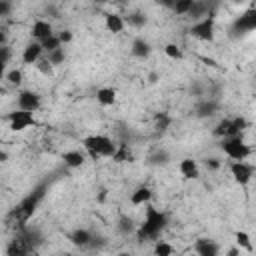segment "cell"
I'll list each match as a JSON object with an SVG mask.
<instances>
[{"label": "cell", "mask_w": 256, "mask_h": 256, "mask_svg": "<svg viewBox=\"0 0 256 256\" xmlns=\"http://www.w3.org/2000/svg\"><path fill=\"white\" fill-rule=\"evenodd\" d=\"M62 160H64V164L68 168H80L86 158H84V154L80 150H68V152L62 154Z\"/></svg>", "instance_id": "20"}, {"label": "cell", "mask_w": 256, "mask_h": 256, "mask_svg": "<svg viewBox=\"0 0 256 256\" xmlns=\"http://www.w3.org/2000/svg\"><path fill=\"white\" fill-rule=\"evenodd\" d=\"M254 28H256V10H254V8H250V10H248V12H244L240 18H236V20H234V24H232L230 32H232V36H236V34L250 32V30H254Z\"/></svg>", "instance_id": "7"}, {"label": "cell", "mask_w": 256, "mask_h": 256, "mask_svg": "<svg viewBox=\"0 0 256 256\" xmlns=\"http://www.w3.org/2000/svg\"><path fill=\"white\" fill-rule=\"evenodd\" d=\"M36 66H38V70H40L42 74H52V64L46 60V56H42V58L36 62Z\"/></svg>", "instance_id": "37"}, {"label": "cell", "mask_w": 256, "mask_h": 256, "mask_svg": "<svg viewBox=\"0 0 256 256\" xmlns=\"http://www.w3.org/2000/svg\"><path fill=\"white\" fill-rule=\"evenodd\" d=\"M30 252L34 250H30L28 244L18 234H14V238L6 244V256H30Z\"/></svg>", "instance_id": "11"}, {"label": "cell", "mask_w": 256, "mask_h": 256, "mask_svg": "<svg viewBox=\"0 0 256 256\" xmlns=\"http://www.w3.org/2000/svg\"><path fill=\"white\" fill-rule=\"evenodd\" d=\"M130 52H132V56H136V58H148L150 52H152V46H150V42L144 40V38H134Z\"/></svg>", "instance_id": "17"}, {"label": "cell", "mask_w": 256, "mask_h": 256, "mask_svg": "<svg viewBox=\"0 0 256 256\" xmlns=\"http://www.w3.org/2000/svg\"><path fill=\"white\" fill-rule=\"evenodd\" d=\"M126 22H128L130 26H134V28H144V24H146V16H144L142 12H132V14L126 16Z\"/></svg>", "instance_id": "30"}, {"label": "cell", "mask_w": 256, "mask_h": 256, "mask_svg": "<svg viewBox=\"0 0 256 256\" xmlns=\"http://www.w3.org/2000/svg\"><path fill=\"white\" fill-rule=\"evenodd\" d=\"M220 148L224 150V154L228 158H232L234 162H244L250 154H252V148L248 144H244L242 136H232V138H222V144Z\"/></svg>", "instance_id": "4"}, {"label": "cell", "mask_w": 256, "mask_h": 256, "mask_svg": "<svg viewBox=\"0 0 256 256\" xmlns=\"http://www.w3.org/2000/svg\"><path fill=\"white\" fill-rule=\"evenodd\" d=\"M30 256H38V252H36V250H34V252H30Z\"/></svg>", "instance_id": "50"}, {"label": "cell", "mask_w": 256, "mask_h": 256, "mask_svg": "<svg viewBox=\"0 0 256 256\" xmlns=\"http://www.w3.org/2000/svg\"><path fill=\"white\" fill-rule=\"evenodd\" d=\"M192 2H194V0H176V2H174V6H172V10H174L176 14H180V16H184V14H188V12H190Z\"/></svg>", "instance_id": "33"}, {"label": "cell", "mask_w": 256, "mask_h": 256, "mask_svg": "<svg viewBox=\"0 0 256 256\" xmlns=\"http://www.w3.org/2000/svg\"><path fill=\"white\" fill-rule=\"evenodd\" d=\"M164 54H166L168 58H172V60H182V58H184L182 50H180L176 44H166V46H164Z\"/></svg>", "instance_id": "35"}, {"label": "cell", "mask_w": 256, "mask_h": 256, "mask_svg": "<svg viewBox=\"0 0 256 256\" xmlns=\"http://www.w3.org/2000/svg\"><path fill=\"white\" fill-rule=\"evenodd\" d=\"M46 60H48L52 66H60V64H64V60H66V52H64V48H58V50H54V52H48V54H46Z\"/></svg>", "instance_id": "27"}, {"label": "cell", "mask_w": 256, "mask_h": 256, "mask_svg": "<svg viewBox=\"0 0 256 256\" xmlns=\"http://www.w3.org/2000/svg\"><path fill=\"white\" fill-rule=\"evenodd\" d=\"M248 128V120L244 116H238V118H230V128H228V134L226 138H232V136H240V132Z\"/></svg>", "instance_id": "23"}, {"label": "cell", "mask_w": 256, "mask_h": 256, "mask_svg": "<svg viewBox=\"0 0 256 256\" xmlns=\"http://www.w3.org/2000/svg\"><path fill=\"white\" fill-rule=\"evenodd\" d=\"M230 172L234 176V180L238 184H248L254 176V166L248 162H232L230 164Z\"/></svg>", "instance_id": "9"}, {"label": "cell", "mask_w": 256, "mask_h": 256, "mask_svg": "<svg viewBox=\"0 0 256 256\" xmlns=\"http://www.w3.org/2000/svg\"><path fill=\"white\" fill-rule=\"evenodd\" d=\"M56 36H58L60 44H68V42H72V32H70V30H62V32L56 34Z\"/></svg>", "instance_id": "42"}, {"label": "cell", "mask_w": 256, "mask_h": 256, "mask_svg": "<svg viewBox=\"0 0 256 256\" xmlns=\"http://www.w3.org/2000/svg\"><path fill=\"white\" fill-rule=\"evenodd\" d=\"M180 174L184 176V178H188V180H194V178H198L200 176V170H198V164H196V160H192V158H184V160H180Z\"/></svg>", "instance_id": "16"}, {"label": "cell", "mask_w": 256, "mask_h": 256, "mask_svg": "<svg viewBox=\"0 0 256 256\" xmlns=\"http://www.w3.org/2000/svg\"><path fill=\"white\" fill-rule=\"evenodd\" d=\"M40 46H42V50H44L46 54H48V52H54V50H58V48H62V44H60V40H58L56 34H52V36H48L46 40H42Z\"/></svg>", "instance_id": "26"}, {"label": "cell", "mask_w": 256, "mask_h": 256, "mask_svg": "<svg viewBox=\"0 0 256 256\" xmlns=\"http://www.w3.org/2000/svg\"><path fill=\"white\" fill-rule=\"evenodd\" d=\"M190 34L198 40H204V42H210L214 38V16H206L198 22L192 24L190 28Z\"/></svg>", "instance_id": "5"}, {"label": "cell", "mask_w": 256, "mask_h": 256, "mask_svg": "<svg viewBox=\"0 0 256 256\" xmlns=\"http://www.w3.org/2000/svg\"><path fill=\"white\" fill-rule=\"evenodd\" d=\"M150 200H152V190L148 186H138L130 196L132 206H146V204H150Z\"/></svg>", "instance_id": "15"}, {"label": "cell", "mask_w": 256, "mask_h": 256, "mask_svg": "<svg viewBox=\"0 0 256 256\" xmlns=\"http://www.w3.org/2000/svg\"><path fill=\"white\" fill-rule=\"evenodd\" d=\"M172 256H174V254H172Z\"/></svg>", "instance_id": "52"}, {"label": "cell", "mask_w": 256, "mask_h": 256, "mask_svg": "<svg viewBox=\"0 0 256 256\" xmlns=\"http://www.w3.org/2000/svg\"><path fill=\"white\" fill-rule=\"evenodd\" d=\"M10 12H12V2L0 0V18H2V16H8Z\"/></svg>", "instance_id": "40"}, {"label": "cell", "mask_w": 256, "mask_h": 256, "mask_svg": "<svg viewBox=\"0 0 256 256\" xmlns=\"http://www.w3.org/2000/svg\"><path fill=\"white\" fill-rule=\"evenodd\" d=\"M170 124H172V116H170V114H166V112H158V114L154 116V128H156L158 132L168 130Z\"/></svg>", "instance_id": "24"}, {"label": "cell", "mask_w": 256, "mask_h": 256, "mask_svg": "<svg viewBox=\"0 0 256 256\" xmlns=\"http://www.w3.org/2000/svg\"><path fill=\"white\" fill-rule=\"evenodd\" d=\"M12 86H18L20 82H22V70H18V68H14V70H10V72H6V76H4Z\"/></svg>", "instance_id": "36"}, {"label": "cell", "mask_w": 256, "mask_h": 256, "mask_svg": "<svg viewBox=\"0 0 256 256\" xmlns=\"http://www.w3.org/2000/svg\"><path fill=\"white\" fill-rule=\"evenodd\" d=\"M234 238H236V244H238L240 248H244L246 252H252V250H254V248H252V242H250V236H248L246 232L238 230V232L234 234Z\"/></svg>", "instance_id": "29"}, {"label": "cell", "mask_w": 256, "mask_h": 256, "mask_svg": "<svg viewBox=\"0 0 256 256\" xmlns=\"http://www.w3.org/2000/svg\"><path fill=\"white\" fill-rule=\"evenodd\" d=\"M118 230H120L122 234H132V232H136L132 218H128V216H120V220H118Z\"/></svg>", "instance_id": "32"}, {"label": "cell", "mask_w": 256, "mask_h": 256, "mask_svg": "<svg viewBox=\"0 0 256 256\" xmlns=\"http://www.w3.org/2000/svg\"><path fill=\"white\" fill-rule=\"evenodd\" d=\"M6 120L10 122V130H12V132H22V130H26V128H30V126L36 124L34 116H32L30 112H24V110H14V112H10V114L6 116Z\"/></svg>", "instance_id": "6"}, {"label": "cell", "mask_w": 256, "mask_h": 256, "mask_svg": "<svg viewBox=\"0 0 256 256\" xmlns=\"http://www.w3.org/2000/svg\"><path fill=\"white\" fill-rule=\"evenodd\" d=\"M88 246H90V248H102V246H106V238H104V236H98V234H92Z\"/></svg>", "instance_id": "38"}, {"label": "cell", "mask_w": 256, "mask_h": 256, "mask_svg": "<svg viewBox=\"0 0 256 256\" xmlns=\"http://www.w3.org/2000/svg\"><path fill=\"white\" fill-rule=\"evenodd\" d=\"M40 108V96L32 90H22L18 94V110H24V112H30L34 114L36 110Z\"/></svg>", "instance_id": "8"}, {"label": "cell", "mask_w": 256, "mask_h": 256, "mask_svg": "<svg viewBox=\"0 0 256 256\" xmlns=\"http://www.w3.org/2000/svg\"><path fill=\"white\" fill-rule=\"evenodd\" d=\"M172 254H174L172 244H168V242H164V240H158V242L154 244V256H172Z\"/></svg>", "instance_id": "28"}, {"label": "cell", "mask_w": 256, "mask_h": 256, "mask_svg": "<svg viewBox=\"0 0 256 256\" xmlns=\"http://www.w3.org/2000/svg\"><path fill=\"white\" fill-rule=\"evenodd\" d=\"M46 190H48V184L42 182V184H38L28 196H24L22 202H20L16 208H12V210L8 212V222H10V226H16V228L24 226V224L32 218V214L36 212V208H38V204L42 202V198L46 196Z\"/></svg>", "instance_id": "1"}, {"label": "cell", "mask_w": 256, "mask_h": 256, "mask_svg": "<svg viewBox=\"0 0 256 256\" xmlns=\"http://www.w3.org/2000/svg\"><path fill=\"white\" fill-rule=\"evenodd\" d=\"M226 256H240V248H236V246H234V248H230Z\"/></svg>", "instance_id": "47"}, {"label": "cell", "mask_w": 256, "mask_h": 256, "mask_svg": "<svg viewBox=\"0 0 256 256\" xmlns=\"http://www.w3.org/2000/svg\"><path fill=\"white\" fill-rule=\"evenodd\" d=\"M168 224V216L160 210H156L152 204H146V216L144 222L140 224V228L136 230V238L140 242L144 240H156L158 234L164 230V226Z\"/></svg>", "instance_id": "2"}, {"label": "cell", "mask_w": 256, "mask_h": 256, "mask_svg": "<svg viewBox=\"0 0 256 256\" xmlns=\"http://www.w3.org/2000/svg\"><path fill=\"white\" fill-rule=\"evenodd\" d=\"M96 100L100 106H112L116 102V90L114 88H98L96 90Z\"/></svg>", "instance_id": "22"}, {"label": "cell", "mask_w": 256, "mask_h": 256, "mask_svg": "<svg viewBox=\"0 0 256 256\" xmlns=\"http://www.w3.org/2000/svg\"><path fill=\"white\" fill-rule=\"evenodd\" d=\"M190 92H192L194 96H206V86H204L202 82H194L192 88H190Z\"/></svg>", "instance_id": "39"}, {"label": "cell", "mask_w": 256, "mask_h": 256, "mask_svg": "<svg viewBox=\"0 0 256 256\" xmlns=\"http://www.w3.org/2000/svg\"><path fill=\"white\" fill-rule=\"evenodd\" d=\"M104 22H106L108 32H112V34H120L124 30V18L120 14H106Z\"/></svg>", "instance_id": "21"}, {"label": "cell", "mask_w": 256, "mask_h": 256, "mask_svg": "<svg viewBox=\"0 0 256 256\" xmlns=\"http://www.w3.org/2000/svg\"><path fill=\"white\" fill-rule=\"evenodd\" d=\"M84 148L88 150L90 158L92 160H98V158H112L114 152H116V146L108 136H102V134H94V136H86L82 140Z\"/></svg>", "instance_id": "3"}, {"label": "cell", "mask_w": 256, "mask_h": 256, "mask_svg": "<svg viewBox=\"0 0 256 256\" xmlns=\"http://www.w3.org/2000/svg\"><path fill=\"white\" fill-rule=\"evenodd\" d=\"M208 10H210V4H208V2L194 0L190 12H188L186 16H190V18H194V20L198 22V20H202V18H206V16H212V14H208Z\"/></svg>", "instance_id": "19"}, {"label": "cell", "mask_w": 256, "mask_h": 256, "mask_svg": "<svg viewBox=\"0 0 256 256\" xmlns=\"http://www.w3.org/2000/svg\"><path fill=\"white\" fill-rule=\"evenodd\" d=\"M194 248H196L198 256H218V252H220L218 244L214 240H210V238H198Z\"/></svg>", "instance_id": "14"}, {"label": "cell", "mask_w": 256, "mask_h": 256, "mask_svg": "<svg viewBox=\"0 0 256 256\" xmlns=\"http://www.w3.org/2000/svg\"><path fill=\"white\" fill-rule=\"evenodd\" d=\"M10 56H12V50L8 48V44H6V46H0V62H6V64H8Z\"/></svg>", "instance_id": "41"}, {"label": "cell", "mask_w": 256, "mask_h": 256, "mask_svg": "<svg viewBox=\"0 0 256 256\" xmlns=\"http://www.w3.org/2000/svg\"><path fill=\"white\" fill-rule=\"evenodd\" d=\"M148 82H150V84L158 82V74H156V72H150V74H148Z\"/></svg>", "instance_id": "46"}, {"label": "cell", "mask_w": 256, "mask_h": 256, "mask_svg": "<svg viewBox=\"0 0 256 256\" xmlns=\"http://www.w3.org/2000/svg\"><path fill=\"white\" fill-rule=\"evenodd\" d=\"M112 160L114 162H132V154H130V150H128V146L126 144H118L116 146V152H114V156H112Z\"/></svg>", "instance_id": "25"}, {"label": "cell", "mask_w": 256, "mask_h": 256, "mask_svg": "<svg viewBox=\"0 0 256 256\" xmlns=\"http://www.w3.org/2000/svg\"><path fill=\"white\" fill-rule=\"evenodd\" d=\"M6 160H8V154L4 150H0V162H6Z\"/></svg>", "instance_id": "49"}, {"label": "cell", "mask_w": 256, "mask_h": 256, "mask_svg": "<svg viewBox=\"0 0 256 256\" xmlns=\"http://www.w3.org/2000/svg\"><path fill=\"white\" fill-rule=\"evenodd\" d=\"M220 110V102L216 98H202L196 106H194V114L198 118H210Z\"/></svg>", "instance_id": "10"}, {"label": "cell", "mask_w": 256, "mask_h": 256, "mask_svg": "<svg viewBox=\"0 0 256 256\" xmlns=\"http://www.w3.org/2000/svg\"><path fill=\"white\" fill-rule=\"evenodd\" d=\"M6 76V62H0V80H4Z\"/></svg>", "instance_id": "48"}, {"label": "cell", "mask_w": 256, "mask_h": 256, "mask_svg": "<svg viewBox=\"0 0 256 256\" xmlns=\"http://www.w3.org/2000/svg\"><path fill=\"white\" fill-rule=\"evenodd\" d=\"M228 128H230V118H224V120H220V122L216 124V128L212 130V134L218 136V138H226Z\"/></svg>", "instance_id": "34"}, {"label": "cell", "mask_w": 256, "mask_h": 256, "mask_svg": "<svg viewBox=\"0 0 256 256\" xmlns=\"http://www.w3.org/2000/svg\"><path fill=\"white\" fill-rule=\"evenodd\" d=\"M60 256H72V254H68V252H64V254H60Z\"/></svg>", "instance_id": "51"}, {"label": "cell", "mask_w": 256, "mask_h": 256, "mask_svg": "<svg viewBox=\"0 0 256 256\" xmlns=\"http://www.w3.org/2000/svg\"><path fill=\"white\" fill-rule=\"evenodd\" d=\"M204 164H206L208 170H218V168H220V160H218V158H208Z\"/></svg>", "instance_id": "43"}, {"label": "cell", "mask_w": 256, "mask_h": 256, "mask_svg": "<svg viewBox=\"0 0 256 256\" xmlns=\"http://www.w3.org/2000/svg\"><path fill=\"white\" fill-rule=\"evenodd\" d=\"M68 238H70V242H72L74 246L88 248L90 238H92V232H88V230H84V228H76L74 232H70V234H68Z\"/></svg>", "instance_id": "18"}, {"label": "cell", "mask_w": 256, "mask_h": 256, "mask_svg": "<svg viewBox=\"0 0 256 256\" xmlns=\"http://www.w3.org/2000/svg\"><path fill=\"white\" fill-rule=\"evenodd\" d=\"M30 34H32V38L36 40V42H42V40H46L48 36H52L54 34V30H52V24L48 22V20H36L34 24H32V28H30Z\"/></svg>", "instance_id": "12"}, {"label": "cell", "mask_w": 256, "mask_h": 256, "mask_svg": "<svg viewBox=\"0 0 256 256\" xmlns=\"http://www.w3.org/2000/svg\"><path fill=\"white\" fill-rule=\"evenodd\" d=\"M44 10H46V14H50L52 18H58V10H56V8L52 6V4H48V6L44 8Z\"/></svg>", "instance_id": "44"}, {"label": "cell", "mask_w": 256, "mask_h": 256, "mask_svg": "<svg viewBox=\"0 0 256 256\" xmlns=\"http://www.w3.org/2000/svg\"><path fill=\"white\" fill-rule=\"evenodd\" d=\"M0 46H6V30L0 28Z\"/></svg>", "instance_id": "45"}, {"label": "cell", "mask_w": 256, "mask_h": 256, "mask_svg": "<svg viewBox=\"0 0 256 256\" xmlns=\"http://www.w3.org/2000/svg\"><path fill=\"white\" fill-rule=\"evenodd\" d=\"M42 54H44V50H42L40 42H28L24 52H22V62L24 64H36L42 58Z\"/></svg>", "instance_id": "13"}, {"label": "cell", "mask_w": 256, "mask_h": 256, "mask_svg": "<svg viewBox=\"0 0 256 256\" xmlns=\"http://www.w3.org/2000/svg\"><path fill=\"white\" fill-rule=\"evenodd\" d=\"M150 164H154V166H162V164H166L168 160H170V156H168V152L166 150H156L154 154H150Z\"/></svg>", "instance_id": "31"}]
</instances>
